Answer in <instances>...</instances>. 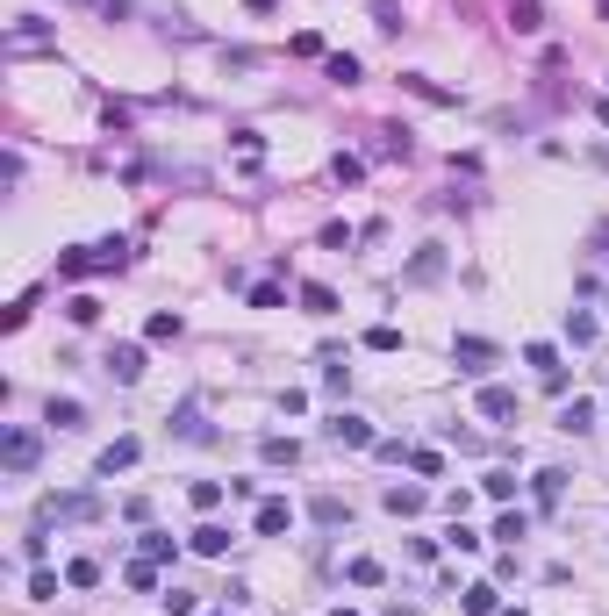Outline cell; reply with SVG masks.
Here are the masks:
<instances>
[{
	"mask_svg": "<svg viewBox=\"0 0 609 616\" xmlns=\"http://www.w3.org/2000/svg\"><path fill=\"white\" fill-rule=\"evenodd\" d=\"M373 158H408V129H373Z\"/></svg>",
	"mask_w": 609,
	"mask_h": 616,
	"instance_id": "17",
	"label": "cell"
},
{
	"mask_svg": "<svg viewBox=\"0 0 609 616\" xmlns=\"http://www.w3.org/2000/svg\"><path fill=\"white\" fill-rule=\"evenodd\" d=\"M481 415H488V423H509V415H516V395H509V387H481Z\"/></svg>",
	"mask_w": 609,
	"mask_h": 616,
	"instance_id": "12",
	"label": "cell"
},
{
	"mask_svg": "<svg viewBox=\"0 0 609 616\" xmlns=\"http://www.w3.org/2000/svg\"><path fill=\"white\" fill-rule=\"evenodd\" d=\"M87 516H101L94 495H58V502H43V523H87Z\"/></svg>",
	"mask_w": 609,
	"mask_h": 616,
	"instance_id": "3",
	"label": "cell"
},
{
	"mask_svg": "<svg viewBox=\"0 0 609 616\" xmlns=\"http://www.w3.org/2000/svg\"><path fill=\"white\" fill-rule=\"evenodd\" d=\"M567 337L574 344H595V315H567Z\"/></svg>",
	"mask_w": 609,
	"mask_h": 616,
	"instance_id": "32",
	"label": "cell"
},
{
	"mask_svg": "<svg viewBox=\"0 0 609 616\" xmlns=\"http://www.w3.org/2000/svg\"><path fill=\"white\" fill-rule=\"evenodd\" d=\"M437 273H445V244H423V251L408 258V280H416V287H430Z\"/></svg>",
	"mask_w": 609,
	"mask_h": 616,
	"instance_id": "8",
	"label": "cell"
},
{
	"mask_svg": "<svg viewBox=\"0 0 609 616\" xmlns=\"http://www.w3.org/2000/svg\"><path fill=\"white\" fill-rule=\"evenodd\" d=\"M65 315H72V322H94V315H101V302H94V294H72V308H65Z\"/></svg>",
	"mask_w": 609,
	"mask_h": 616,
	"instance_id": "34",
	"label": "cell"
},
{
	"mask_svg": "<svg viewBox=\"0 0 609 616\" xmlns=\"http://www.w3.org/2000/svg\"><path fill=\"white\" fill-rule=\"evenodd\" d=\"M65 581H72V588H94V581H101V566H94V559H72V566H65Z\"/></svg>",
	"mask_w": 609,
	"mask_h": 616,
	"instance_id": "28",
	"label": "cell"
},
{
	"mask_svg": "<svg viewBox=\"0 0 609 616\" xmlns=\"http://www.w3.org/2000/svg\"><path fill=\"white\" fill-rule=\"evenodd\" d=\"M523 530H530V516H523V509H509L502 523H495V537H509V545H516V537H523Z\"/></svg>",
	"mask_w": 609,
	"mask_h": 616,
	"instance_id": "31",
	"label": "cell"
},
{
	"mask_svg": "<svg viewBox=\"0 0 609 616\" xmlns=\"http://www.w3.org/2000/svg\"><path fill=\"white\" fill-rule=\"evenodd\" d=\"M380 502H388L395 516H423V509H430V495H423V488H388Z\"/></svg>",
	"mask_w": 609,
	"mask_h": 616,
	"instance_id": "11",
	"label": "cell"
},
{
	"mask_svg": "<svg viewBox=\"0 0 609 616\" xmlns=\"http://www.w3.org/2000/svg\"><path fill=\"white\" fill-rule=\"evenodd\" d=\"M366 14H373V29H388V36H402V29H408L395 0H366Z\"/></svg>",
	"mask_w": 609,
	"mask_h": 616,
	"instance_id": "16",
	"label": "cell"
},
{
	"mask_svg": "<svg viewBox=\"0 0 609 616\" xmlns=\"http://www.w3.org/2000/svg\"><path fill=\"white\" fill-rule=\"evenodd\" d=\"M481 488H488V502H509V495H516V473H488Z\"/></svg>",
	"mask_w": 609,
	"mask_h": 616,
	"instance_id": "30",
	"label": "cell"
},
{
	"mask_svg": "<svg viewBox=\"0 0 609 616\" xmlns=\"http://www.w3.org/2000/svg\"><path fill=\"white\" fill-rule=\"evenodd\" d=\"M0 459H7V473H36V459H43V437H36V430H7Z\"/></svg>",
	"mask_w": 609,
	"mask_h": 616,
	"instance_id": "2",
	"label": "cell"
},
{
	"mask_svg": "<svg viewBox=\"0 0 609 616\" xmlns=\"http://www.w3.org/2000/svg\"><path fill=\"white\" fill-rule=\"evenodd\" d=\"M43 43H51V29H43L36 14H22V22L7 29V51H14V58H29V51H43Z\"/></svg>",
	"mask_w": 609,
	"mask_h": 616,
	"instance_id": "4",
	"label": "cell"
},
{
	"mask_svg": "<svg viewBox=\"0 0 609 616\" xmlns=\"http://www.w3.org/2000/svg\"><path fill=\"white\" fill-rule=\"evenodd\" d=\"M388 616H416V610H388Z\"/></svg>",
	"mask_w": 609,
	"mask_h": 616,
	"instance_id": "37",
	"label": "cell"
},
{
	"mask_svg": "<svg viewBox=\"0 0 609 616\" xmlns=\"http://www.w3.org/2000/svg\"><path fill=\"white\" fill-rule=\"evenodd\" d=\"M330 616H359V610H330Z\"/></svg>",
	"mask_w": 609,
	"mask_h": 616,
	"instance_id": "36",
	"label": "cell"
},
{
	"mask_svg": "<svg viewBox=\"0 0 609 616\" xmlns=\"http://www.w3.org/2000/svg\"><path fill=\"white\" fill-rule=\"evenodd\" d=\"M51 423H58V430H80L87 409H80V402H51Z\"/></svg>",
	"mask_w": 609,
	"mask_h": 616,
	"instance_id": "25",
	"label": "cell"
},
{
	"mask_svg": "<svg viewBox=\"0 0 609 616\" xmlns=\"http://www.w3.org/2000/svg\"><path fill=\"white\" fill-rule=\"evenodd\" d=\"M129 466H136V437H115V444L101 452V473L115 481V473H129Z\"/></svg>",
	"mask_w": 609,
	"mask_h": 616,
	"instance_id": "10",
	"label": "cell"
},
{
	"mask_svg": "<svg viewBox=\"0 0 609 616\" xmlns=\"http://www.w3.org/2000/svg\"><path fill=\"white\" fill-rule=\"evenodd\" d=\"M366 351H402V330H395V322H373V330H366Z\"/></svg>",
	"mask_w": 609,
	"mask_h": 616,
	"instance_id": "23",
	"label": "cell"
},
{
	"mask_svg": "<svg viewBox=\"0 0 609 616\" xmlns=\"http://www.w3.org/2000/svg\"><path fill=\"white\" fill-rule=\"evenodd\" d=\"M559 488H567V473H538V481H530V495H538V509H552V502H559Z\"/></svg>",
	"mask_w": 609,
	"mask_h": 616,
	"instance_id": "24",
	"label": "cell"
},
{
	"mask_svg": "<svg viewBox=\"0 0 609 616\" xmlns=\"http://www.w3.org/2000/svg\"><path fill=\"white\" fill-rule=\"evenodd\" d=\"M222 502V481H194V509H215Z\"/></svg>",
	"mask_w": 609,
	"mask_h": 616,
	"instance_id": "35",
	"label": "cell"
},
{
	"mask_svg": "<svg viewBox=\"0 0 609 616\" xmlns=\"http://www.w3.org/2000/svg\"><path fill=\"white\" fill-rule=\"evenodd\" d=\"M122 258H129V244H122V237H108V244H94V251H65V258H58V273H65V280H80V273H108V266H122Z\"/></svg>",
	"mask_w": 609,
	"mask_h": 616,
	"instance_id": "1",
	"label": "cell"
},
{
	"mask_svg": "<svg viewBox=\"0 0 609 616\" xmlns=\"http://www.w3.org/2000/svg\"><path fill=\"white\" fill-rule=\"evenodd\" d=\"M452 359H459L466 373H481V366L495 359V344H488V337H459V344H452Z\"/></svg>",
	"mask_w": 609,
	"mask_h": 616,
	"instance_id": "9",
	"label": "cell"
},
{
	"mask_svg": "<svg viewBox=\"0 0 609 616\" xmlns=\"http://www.w3.org/2000/svg\"><path fill=\"white\" fill-rule=\"evenodd\" d=\"M559 430H567V437H581V430H595V409H588V402H567V409H559Z\"/></svg>",
	"mask_w": 609,
	"mask_h": 616,
	"instance_id": "19",
	"label": "cell"
},
{
	"mask_svg": "<svg viewBox=\"0 0 609 616\" xmlns=\"http://www.w3.org/2000/svg\"><path fill=\"white\" fill-rule=\"evenodd\" d=\"M302 308H308V315H337V294H330L323 280H308V287H302Z\"/></svg>",
	"mask_w": 609,
	"mask_h": 616,
	"instance_id": "21",
	"label": "cell"
},
{
	"mask_svg": "<svg viewBox=\"0 0 609 616\" xmlns=\"http://www.w3.org/2000/svg\"><path fill=\"white\" fill-rule=\"evenodd\" d=\"M287 523H295V509H287V502H258V537H280Z\"/></svg>",
	"mask_w": 609,
	"mask_h": 616,
	"instance_id": "13",
	"label": "cell"
},
{
	"mask_svg": "<svg viewBox=\"0 0 609 616\" xmlns=\"http://www.w3.org/2000/svg\"><path fill=\"white\" fill-rule=\"evenodd\" d=\"M402 87L416 94V101H430V107H452V101H459V94H452V87H437L430 72H402Z\"/></svg>",
	"mask_w": 609,
	"mask_h": 616,
	"instance_id": "7",
	"label": "cell"
},
{
	"mask_svg": "<svg viewBox=\"0 0 609 616\" xmlns=\"http://www.w3.org/2000/svg\"><path fill=\"white\" fill-rule=\"evenodd\" d=\"M258 459H266V466H295V459H302V444H295V437H266V444H258Z\"/></svg>",
	"mask_w": 609,
	"mask_h": 616,
	"instance_id": "15",
	"label": "cell"
},
{
	"mask_svg": "<svg viewBox=\"0 0 609 616\" xmlns=\"http://www.w3.org/2000/svg\"><path fill=\"white\" fill-rule=\"evenodd\" d=\"M308 516H315V523H351V502H337V495H315V502H308Z\"/></svg>",
	"mask_w": 609,
	"mask_h": 616,
	"instance_id": "20",
	"label": "cell"
},
{
	"mask_svg": "<svg viewBox=\"0 0 609 616\" xmlns=\"http://www.w3.org/2000/svg\"><path fill=\"white\" fill-rule=\"evenodd\" d=\"M330 173H337V180H344V187H359V180H366V165H359V158H344V151H337V158H330Z\"/></svg>",
	"mask_w": 609,
	"mask_h": 616,
	"instance_id": "26",
	"label": "cell"
},
{
	"mask_svg": "<svg viewBox=\"0 0 609 616\" xmlns=\"http://www.w3.org/2000/svg\"><path fill=\"white\" fill-rule=\"evenodd\" d=\"M509 14H516V29H523V36L538 29V0H509Z\"/></svg>",
	"mask_w": 609,
	"mask_h": 616,
	"instance_id": "33",
	"label": "cell"
},
{
	"mask_svg": "<svg viewBox=\"0 0 609 616\" xmlns=\"http://www.w3.org/2000/svg\"><path fill=\"white\" fill-rule=\"evenodd\" d=\"M330 437L337 444H359V452H373L380 437H373V423H359V415H330Z\"/></svg>",
	"mask_w": 609,
	"mask_h": 616,
	"instance_id": "6",
	"label": "cell"
},
{
	"mask_svg": "<svg viewBox=\"0 0 609 616\" xmlns=\"http://www.w3.org/2000/svg\"><path fill=\"white\" fill-rule=\"evenodd\" d=\"M595 158H603V165H609V151H595Z\"/></svg>",
	"mask_w": 609,
	"mask_h": 616,
	"instance_id": "38",
	"label": "cell"
},
{
	"mask_svg": "<svg viewBox=\"0 0 609 616\" xmlns=\"http://www.w3.org/2000/svg\"><path fill=\"white\" fill-rule=\"evenodd\" d=\"M351 588H380V559H351Z\"/></svg>",
	"mask_w": 609,
	"mask_h": 616,
	"instance_id": "29",
	"label": "cell"
},
{
	"mask_svg": "<svg viewBox=\"0 0 609 616\" xmlns=\"http://www.w3.org/2000/svg\"><path fill=\"white\" fill-rule=\"evenodd\" d=\"M144 559H151V566L173 559V537H165V530H144Z\"/></svg>",
	"mask_w": 609,
	"mask_h": 616,
	"instance_id": "27",
	"label": "cell"
},
{
	"mask_svg": "<svg viewBox=\"0 0 609 616\" xmlns=\"http://www.w3.org/2000/svg\"><path fill=\"white\" fill-rule=\"evenodd\" d=\"M94 7H108V0H94Z\"/></svg>",
	"mask_w": 609,
	"mask_h": 616,
	"instance_id": "39",
	"label": "cell"
},
{
	"mask_svg": "<svg viewBox=\"0 0 609 616\" xmlns=\"http://www.w3.org/2000/svg\"><path fill=\"white\" fill-rule=\"evenodd\" d=\"M323 72H330L337 87H359V58H351V51H330V58H323Z\"/></svg>",
	"mask_w": 609,
	"mask_h": 616,
	"instance_id": "14",
	"label": "cell"
},
{
	"mask_svg": "<svg viewBox=\"0 0 609 616\" xmlns=\"http://www.w3.org/2000/svg\"><path fill=\"white\" fill-rule=\"evenodd\" d=\"M108 373H115L122 387H136V380H144V351H136V344H115V351H108Z\"/></svg>",
	"mask_w": 609,
	"mask_h": 616,
	"instance_id": "5",
	"label": "cell"
},
{
	"mask_svg": "<svg viewBox=\"0 0 609 616\" xmlns=\"http://www.w3.org/2000/svg\"><path fill=\"white\" fill-rule=\"evenodd\" d=\"M466 616H495V581H473L466 588Z\"/></svg>",
	"mask_w": 609,
	"mask_h": 616,
	"instance_id": "22",
	"label": "cell"
},
{
	"mask_svg": "<svg viewBox=\"0 0 609 616\" xmlns=\"http://www.w3.org/2000/svg\"><path fill=\"white\" fill-rule=\"evenodd\" d=\"M194 552L222 559V552H230V530H222V523H201V530H194Z\"/></svg>",
	"mask_w": 609,
	"mask_h": 616,
	"instance_id": "18",
	"label": "cell"
}]
</instances>
